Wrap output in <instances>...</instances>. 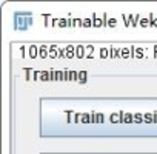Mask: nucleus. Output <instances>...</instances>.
I'll return each mask as SVG.
<instances>
[]
</instances>
